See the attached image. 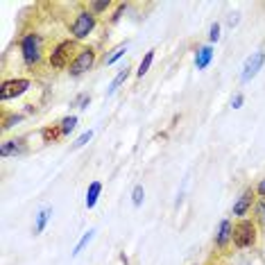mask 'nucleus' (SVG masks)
<instances>
[{
    "label": "nucleus",
    "instance_id": "nucleus-1",
    "mask_svg": "<svg viewBox=\"0 0 265 265\" xmlns=\"http://www.w3.org/2000/svg\"><path fill=\"white\" fill-rule=\"evenodd\" d=\"M41 37L39 34H25L21 41V50H23V59H25L27 66L37 64L41 59Z\"/></svg>",
    "mask_w": 265,
    "mask_h": 265
},
{
    "label": "nucleus",
    "instance_id": "nucleus-2",
    "mask_svg": "<svg viewBox=\"0 0 265 265\" xmlns=\"http://www.w3.org/2000/svg\"><path fill=\"white\" fill-rule=\"evenodd\" d=\"M256 240V229L249 220H243L233 227V243L236 247H249V245Z\"/></svg>",
    "mask_w": 265,
    "mask_h": 265
},
{
    "label": "nucleus",
    "instance_id": "nucleus-3",
    "mask_svg": "<svg viewBox=\"0 0 265 265\" xmlns=\"http://www.w3.org/2000/svg\"><path fill=\"white\" fill-rule=\"evenodd\" d=\"M96 27V14L93 11H80L73 23V34L77 39H86Z\"/></svg>",
    "mask_w": 265,
    "mask_h": 265
},
{
    "label": "nucleus",
    "instance_id": "nucleus-4",
    "mask_svg": "<svg viewBox=\"0 0 265 265\" xmlns=\"http://www.w3.org/2000/svg\"><path fill=\"white\" fill-rule=\"evenodd\" d=\"M93 61H96V53H93V50H91V48L80 50V54H77V57L73 59V64H70V75H73V77L84 75L86 70H91Z\"/></svg>",
    "mask_w": 265,
    "mask_h": 265
},
{
    "label": "nucleus",
    "instance_id": "nucleus-5",
    "mask_svg": "<svg viewBox=\"0 0 265 265\" xmlns=\"http://www.w3.org/2000/svg\"><path fill=\"white\" fill-rule=\"evenodd\" d=\"M73 50H75L73 41H61L57 48L50 53V66H54V68H64V66L68 64L70 53H73Z\"/></svg>",
    "mask_w": 265,
    "mask_h": 265
},
{
    "label": "nucleus",
    "instance_id": "nucleus-6",
    "mask_svg": "<svg viewBox=\"0 0 265 265\" xmlns=\"http://www.w3.org/2000/svg\"><path fill=\"white\" fill-rule=\"evenodd\" d=\"M30 89V80H9L0 89V100H11V98L21 96Z\"/></svg>",
    "mask_w": 265,
    "mask_h": 265
},
{
    "label": "nucleus",
    "instance_id": "nucleus-7",
    "mask_svg": "<svg viewBox=\"0 0 265 265\" xmlns=\"http://www.w3.org/2000/svg\"><path fill=\"white\" fill-rule=\"evenodd\" d=\"M263 61H265V54L263 53H254L252 57H247V61H245V66H243V75H240V80H243V82L252 80V77H254V75L261 70Z\"/></svg>",
    "mask_w": 265,
    "mask_h": 265
},
{
    "label": "nucleus",
    "instance_id": "nucleus-8",
    "mask_svg": "<svg viewBox=\"0 0 265 265\" xmlns=\"http://www.w3.org/2000/svg\"><path fill=\"white\" fill-rule=\"evenodd\" d=\"M27 145L25 138H14V141H5L0 145V157H16V154H25Z\"/></svg>",
    "mask_w": 265,
    "mask_h": 265
},
{
    "label": "nucleus",
    "instance_id": "nucleus-9",
    "mask_svg": "<svg viewBox=\"0 0 265 265\" xmlns=\"http://www.w3.org/2000/svg\"><path fill=\"white\" fill-rule=\"evenodd\" d=\"M252 200H254V191L247 188V191L238 197V202L233 204V215H245V213L249 211V207H252Z\"/></svg>",
    "mask_w": 265,
    "mask_h": 265
},
{
    "label": "nucleus",
    "instance_id": "nucleus-10",
    "mask_svg": "<svg viewBox=\"0 0 265 265\" xmlns=\"http://www.w3.org/2000/svg\"><path fill=\"white\" fill-rule=\"evenodd\" d=\"M211 59H213V48L211 46H202L200 50H197L195 54V66L197 70H204L209 64H211Z\"/></svg>",
    "mask_w": 265,
    "mask_h": 265
},
{
    "label": "nucleus",
    "instance_id": "nucleus-11",
    "mask_svg": "<svg viewBox=\"0 0 265 265\" xmlns=\"http://www.w3.org/2000/svg\"><path fill=\"white\" fill-rule=\"evenodd\" d=\"M229 238H233V227H231L229 220H222V222H220V231H217L215 243L220 245V247H224V245L229 243Z\"/></svg>",
    "mask_w": 265,
    "mask_h": 265
},
{
    "label": "nucleus",
    "instance_id": "nucleus-12",
    "mask_svg": "<svg viewBox=\"0 0 265 265\" xmlns=\"http://www.w3.org/2000/svg\"><path fill=\"white\" fill-rule=\"evenodd\" d=\"M50 215H53V209H50V207L41 209V211L37 213V222H34V233H41L43 229H46V224H48Z\"/></svg>",
    "mask_w": 265,
    "mask_h": 265
},
{
    "label": "nucleus",
    "instance_id": "nucleus-13",
    "mask_svg": "<svg viewBox=\"0 0 265 265\" xmlns=\"http://www.w3.org/2000/svg\"><path fill=\"white\" fill-rule=\"evenodd\" d=\"M100 193H102V184H100V181H93V184L89 186V191H86V207H89V209L96 207V202H98V197H100Z\"/></svg>",
    "mask_w": 265,
    "mask_h": 265
},
{
    "label": "nucleus",
    "instance_id": "nucleus-14",
    "mask_svg": "<svg viewBox=\"0 0 265 265\" xmlns=\"http://www.w3.org/2000/svg\"><path fill=\"white\" fill-rule=\"evenodd\" d=\"M127 77H129V68H122L120 73H118L116 77H113L111 84H109V96H113V93H116V91L120 89V84H125V80H127Z\"/></svg>",
    "mask_w": 265,
    "mask_h": 265
},
{
    "label": "nucleus",
    "instance_id": "nucleus-15",
    "mask_svg": "<svg viewBox=\"0 0 265 265\" xmlns=\"http://www.w3.org/2000/svg\"><path fill=\"white\" fill-rule=\"evenodd\" d=\"M41 136H43V141H46V143H53L54 138L64 136V134H61V127H46L41 132Z\"/></svg>",
    "mask_w": 265,
    "mask_h": 265
},
{
    "label": "nucleus",
    "instance_id": "nucleus-16",
    "mask_svg": "<svg viewBox=\"0 0 265 265\" xmlns=\"http://www.w3.org/2000/svg\"><path fill=\"white\" fill-rule=\"evenodd\" d=\"M152 59H154V50H148V54H145V59L141 61V66H138V70H136V75L138 77H143L145 73H148V68L152 66Z\"/></svg>",
    "mask_w": 265,
    "mask_h": 265
},
{
    "label": "nucleus",
    "instance_id": "nucleus-17",
    "mask_svg": "<svg viewBox=\"0 0 265 265\" xmlns=\"http://www.w3.org/2000/svg\"><path fill=\"white\" fill-rule=\"evenodd\" d=\"M75 125H77V116H66L61 120V134H70L75 129Z\"/></svg>",
    "mask_w": 265,
    "mask_h": 265
},
{
    "label": "nucleus",
    "instance_id": "nucleus-18",
    "mask_svg": "<svg viewBox=\"0 0 265 265\" xmlns=\"http://www.w3.org/2000/svg\"><path fill=\"white\" fill-rule=\"evenodd\" d=\"M143 197H145L143 186H134V191H132V202H134V207H141V204H143Z\"/></svg>",
    "mask_w": 265,
    "mask_h": 265
},
{
    "label": "nucleus",
    "instance_id": "nucleus-19",
    "mask_svg": "<svg viewBox=\"0 0 265 265\" xmlns=\"http://www.w3.org/2000/svg\"><path fill=\"white\" fill-rule=\"evenodd\" d=\"M89 102H91L89 93H80V96L73 100V106H77V109H86V106H89Z\"/></svg>",
    "mask_w": 265,
    "mask_h": 265
},
{
    "label": "nucleus",
    "instance_id": "nucleus-20",
    "mask_svg": "<svg viewBox=\"0 0 265 265\" xmlns=\"http://www.w3.org/2000/svg\"><path fill=\"white\" fill-rule=\"evenodd\" d=\"M91 238H93V231H86V233H84V236H82V240H80V243L75 245V249H73V256H77V254H80L82 249H84V245H86V243H89V240H91Z\"/></svg>",
    "mask_w": 265,
    "mask_h": 265
},
{
    "label": "nucleus",
    "instance_id": "nucleus-21",
    "mask_svg": "<svg viewBox=\"0 0 265 265\" xmlns=\"http://www.w3.org/2000/svg\"><path fill=\"white\" fill-rule=\"evenodd\" d=\"M91 138H93V132H91V129H89V132H84V134H82V136H80V138H77V141H75V143H73V150H77V148H82V145H86V143H89V141H91Z\"/></svg>",
    "mask_w": 265,
    "mask_h": 265
},
{
    "label": "nucleus",
    "instance_id": "nucleus-22",
    "mask_svg": "<svg viewBox=\"0 0 265 265\" xmlns=\"http://www.w3.org/2000/svg\"><path fill=\"white\" fill-rule=\"evenodd\" d=\"M125 50H127V46H125V43H122V46H118V48L113 50V54H111V57L106 59V64H116L118 59L122 57V53H125Z\"/></svg>",
    "mask_w": 265,
    "mask_h": 265
},
{
    "label": "nucleus",
    "instance_id": "nucleus-23",
    "mask_svg": "<svg viewBox=\"0 0 265 265\" xmlns=\"http://www.w3.org/2000/svg\"><path fill=\"white\" fill-rule=\"evenodd\" d=\"M109 5H111L109 0H100V2H91L89 7H91V9H93V11H105Z\"/></svg>",
    "mask_w": 265,
    "mask_h": 265
},
{
    "label": "nucleus",
    "instance_id": "nucleus-24",
    "mask_svg": "<svg viewBox=\"0 0 265 265\" xmlns=\"http://www.w3.org/2000/svg\"><path fill=\"white\" fill-rule=\"evenodd\" d=\"M209 39H211V41H217V39H220V23H213V25H211Z\"/></svg>",
    "mask_w": 265,
    "mask_h": 265
},
{
    "label": "nucleus",
    "instance_id": "nucleus-25",
    "mask_svg": "<svg viewBox=\"0 0 265 265\" xmlns=\"http://www.w3.org/2000/svg\"><path fill=\"white\" fill-rule=\"evenodd\" d=\"M18 120H21V116H9V118H7V120H5V125H2V127H5V129H9L11 125H14V122H18Z\"/></svg>",
    "mask_w": 265,
    "mask_h": 265
},
{
    "label": "nucleus",
    "instance_id": "nucleus-26",
    "mask_svg": "<svg viewBox=\"0 0 265 265\" xmlns=\"http://www.w3.org/2000/svg\"><path fill=\"white\" fill-rule=\"evenodd\" d=\"M259 220H261V222L265 224V200H263V202H261V204H259Z\"/></svg>",
    "mask_w": 265,
    "mask_h": 265
},
{
    "label": "nucleus",
    "instance_id": "nucleus-27",
    "mask_svg": "<svg viewBox=\"0 0 265 265\" xmlns=\"http://www.w3.org/2000/svg\"><path fill=\"white\" fill-rule=\"evenodd\" d=\"M125 9H127V5H120V7H118V11H116V14H113V23H116L118 18H120L122 14H125Z\"/></svg>",
    "mask_w": 265,
    "mask_h": 265
},
{
    "label": "nucleus",
    "instance_id": "nucleus-28",
    "mask_svg": "<svg viewBox=\"0 0 265 265\" xmlns=\"http://www.w3.org/2000/svg\"><path fill=\"white\" fill-rule=\"evenodd\" d=\"M240 105H243V96H240V93H238V96H236V98H233V100H231V106H233V109H238Z\"/></svg>",
    "mask_w": 265,
    "mask_h": 265
},
{
    "label": "nucleus",
    "instance_id": "nucleus-29",
    "mask_svg": "<svg viewBox=\"0 0 265 265\" xmlns=\"http://www.w3.org/2000/svg\"><path fill=\"white\" fill-rule=\"evenodd\" d=\"M256 191H259V195H263V197H265V179L259 184V188H256Z\"/></svg>",
    "mask_w": 265,
    "mask_h": 265
}]
</instances>
